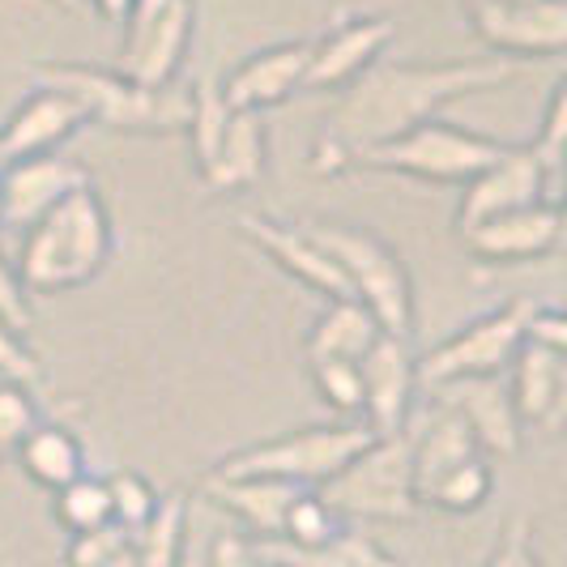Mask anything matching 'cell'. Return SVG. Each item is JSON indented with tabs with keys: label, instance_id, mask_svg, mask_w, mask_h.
Segmentation results:
<instances>
[{
	"label": "cell",
	"instance_id": "30",
	"mask_svg": "<svg viewBox=\"0 0 567 567\" xmlns=\"http://www.w3.org/2000/svg\"><path fill=\"white\" fill-rule=\"evenodd\" d=\"M107 483V499H112V525H120L124 534H142L145 525L154 520V512L163 504V495L154 491V483L137 474V470H115Z\"/></svg>",
	"mask_w": 567,
	"mask_h": 567
},
{
	"label": "cell",
	"instance_id": "47",
	"mask_svg": "<svg viewBox=\"0 0 567 567\" xmlns=\"http://www.w3.org/2000/svg\"><path fill=\"white\" fill-rule=\"evenodd\" d=\"M0 227H4V209H0Z\"/></svg>",
	"mask_w": 567,
	"mask_h": 567
},
{
	"label": "cell",
	"instance_id": "7",
	"mask_svg": "<svg viewBox=\"0 0 567 567\" xmlns=\"http://www.w3.org/2000/svg\"><path fill=\"white\" fill-rule=\"evenodd\" d=\"M504 150H508V142H495L486 133L444 124V120H426V124L401 133L393 142L359 150L350 158V167L410 175V179H423V184H470Z\"/></svg>",
	"mask_w": 567,
	"mask_h": 567
},
{
	"label": "cell",
	"instance_id": "22",
	"mask_svg": "<svg viewBox=\"0 0 567 567\" xmlns=\"http://www.w3.org/2000/svg\"><path fill=\"white\" fill-rule=\"evenodd\" d=\"M265 158H269V137H265V120L256 112H235L223 133L218 154L200 167V179L214 197H235L260 184L265 175Z\"/></svg>",
	"mask_w": 567,
	"mask_h": 567
},
{
	"label": "cell",
	"instance_id": "26",
	"mask_svg": "<svg viewBox=\"0 0 567 567\" xmlns=\"http://www.w3.org/2000/svg\"><path fill=\"white\" fill-rule=\"evenodd\" d=\"M384 329L375 324V316L359 303V299H329V308L316 316L312 338H308V363L316 359H346L359 363L368 354V346L380 338Z\"/></svg>",
	"mask_w": 567,
	"mask_h": 567
},
{
	"label": "cell",
	"instance_id": "27",
	"mask_svg": "<svg viewBox=\"0 0 567 567\" xmlns=\"http://www.w3.org/2000/svg\"><path fill=\"white\" fill-rule=\"evenodd\" d=\"M184 538H188V495L171 491V495H163L154 520L137 534L133 567H179L184 564Z\"/></svg>",
	"mask_w": 567,
	"mask_h": 567
},
{
	"label": "cell",
	"instance_id": "29",
	"mask_svg": "<svg viewBox=\"0 0 567 567\" xmlns=\"http://www.w3.org/2000/svg\"><path fill=\"white\" fill-rule=\"evenodd\" d=\"M230 115L235 112H230L227 99H223V82H218V78H200V82L193 85V94H188V124H184V133H188V142H193L197 171L218 154Z\"/></svg>",
	"mask_w": 567,
	"mask_h": 567
},
{
	"label": "cell",
	"instance_id": "15",
	"mask_svg": "<svg viewBox=\"0 0 567 567\" xmlns=\"http://www.w3.org/2000/svg\"><path fill=\"white\" fill-rule=\"evenodd\" d=\"M193 27H197V4L193 0H171L158 18L124 34V56L120 73L133 78L145 90H171L179 64L193 48Z\"/></svg>",
	"mask_w": 567,
	"mask_h": 567
},
{
	"label": "cell",
	"instance_id": "42",
	"mask_svg": "<svg viewBox=\"0 0 567 567\" xmlns=\"http://www.w3.org/2000/svg\"><path fill=\"white\" fill-rule=\"evenodd\" d=\"M133 4H137V0H90V9H94L103 22H112V27H128Z\"/></svg>",
	"mask_w": 567,
	"mask_h": 567
},
{
	"label": "cell",
	"instance_id": "35",
	"mask_svg": "<svg viewBox=\"0 0 567 567\" xmlns=\"http://www.w3.org/2000/svg\"><path fill=\"white\" fill-rule=\"evenodd\" d=\"M39 423H43L39 419V401H34L27 384L0 380V453H13Z\"/></svg>",
	"mask_w": 567,
	"mask_h": 567
},
{
	"label": "cell",
	"instance_id": "12",
	"mask_svg": "<svg viewBox=\"0 0 567 567\" xmlns=\"http://www.w3.org/2000/svg\"><path fill=\"white\" fill-rule=\"evenodd\" d=\"M398 39V18L389 13H341L333 27L312 43L308 90H346L359 73H368L384 48Z\"/></svg>",
	"mask_w": 567,
	"mask_h": 567
},
{
	"label": "cell",
	"instance_id": "2",
	"mask_svg": "<svg viewBox=\"0 0 567 567\" xmlns=\"http://www.w3.org/2000/svg\"><path fill=\"white\" fill-rule=\"evenodd\" d=\"M115 252V227L107 200L94 184L56 200L39 223L22 230L18 278L30 295H60L94 282Z\"/></svg>",
	"mask_w": 567,
	"mask_h": 567
},
{
	"label": "cell",
	"instance_id": "6",
	"mask_svg": "<svg viewBox=\"0 0 567 567\" xmlns=\"http://www.w3.org/2000/svg\"><path fill=\"white\" fill-rule=\"evenodd\" d=\"M316 495L338 512L346 525L354 520H393L405 525L419 516V491H414V456L410 435H375L350 465H341Z\"/></svg>",
	"mask_w": 567,
	"mask_h": 567
},
{
	"label": "cell",
	"instance_id": "33",
	"mask_svg": "<svg viewBox=\"0 0 567 567\" xmlns=\"http://www.w3.org/2000/svg\"><path fill=\"white\" fill-rule=\"evenodd\" d=\"M312 384H316V393H320V401H324L338 419H359V410H363V375H359V363H346V359H316Z\"/></svg>",
	"mask_w": 567,
	"mask_h": 567
},
{
	"label": "cell",
	"instance_id": "10",
	"mask_svg": "<svg viewBox=\"0 0 567 567\" xmlns=\"http://www.w3.org/2000/svg\"><path fill=\"white\" fill-rule=\"evenodd\" d=\"M465 252L478 265H525V260H546L564 244V205L559 200H538L525 209H512L499 218H486L478 227L461 230Z\"/></svg>",
	"mask_w": 567,
	"mask_h": 567
},
{
	"label": "cell",
	"instance_id": "38",
	"mask_svg": "<svg viewBox=\"0 0 567 567\" xmlns=\"http://www.w3.org/2000/svg\"><path fill=\"white\" fill-rule=\"evenodd\" d=\"M30 290L18 278V265L0 252V320H9L13 329H30Z\"/></svg>",
	"mask_w": 567,
	"mask_h": 567
},
{
	"label": "cell",
	"instance_id": "8",
	"mask_svg": "<svg viewBox=\"0 0 567 567\" xmlns=\"http://www.w3.org/2000/svg\"><path fill=\"white\" fill-rule=\"evenodd\" d=\"M534 312V299H508L504 308L470 320L465 329H456L453 338L431 346L426 354L414 359L419 371V389H440L453 380H470V375H499L512 368L516 350L525 346V320Z\"/></svg>",
	"mask_w": 567,
	"mask_h": 567
},
{
	"label": "cell",
	"instance_id": "3",
	"mask_svg": "<svg viewBox=\"0 0 567 567\" xmlns=\"http://www.w3.org/2000/svg\"><path fill=\"white\" fill-rule=\"evenodd\" d=\"M303 230L338 260L350 299H359L384 333L393 338L414 333V282H410L405 256L380 230L359 227V223H324V218L303 223Z\"/></svg>",
	"mask_w": 567,
	"mask_h": 567
},
{
	"label": "cell",
	"instance_id": "28",
	"mask_svg": "<svg viewBox=\"0 0 567 567\" xmlns=\"http://www.w3.org/2000/svg\"><path fill=\"white\" fill-rule=\"evenodd\" d=\"M495 495V470H491V456H474L465 465L449 470L440 483L423 495V508L435 512H453V516H470L478 512Z\"/></svg>",
	"mask_w": 567,
	"mask_h": 567
},
{
	"label": "cell",
	"instance_id": "21",
	"mask_svg": "<svg viewBox=\"0 0 567 567\" xmlns=\"http://www.w3.org/2000/svg\"><path fill=\"white\" fill-rule=\"evenodd\" d=\"M299 491H308V486H290L278 478H214V474L200 478V495L209 504L227 508L230 516H239L256 534V542L282 538L286 508L295 504Z\"/></svg>",
	"mask_w": 567,
	"mask_h": 567
},
{
	"label": "cell",
	"instance_id": "20",
	"mask_svg": "<svg viewBox=\"0 0 567 567\" xmlns=\"http://www.w3.org/2000/svg\"><path fill=\"white\" fill-rule=\"evenodd\" d=\"M508 398L520 426L559 435L567 419V354L525 341L512 359Z\"/></svg>",
	"mask_w": 567,
	"mask_h": 567
},
{
	"label": "cell",
	"instance_id": "24",
	"mask_svg": "<svg viewBox=\"0 0 567 567\" xmlns=\"http://www.w3.org/2000/svg\"><path fill=\"white\" fill-rule=\"evenodd\" d=\"M252 546L265 555V564L274 567H401L380 542H371L368 534H359V529H341L338 538H329L324 546H290L282 538H265Z\"/></svg>",
	"mask_w": 567,
	"mask_h": 567
},
{
	"label": "cell",
	"instance_id": "39",
	"mask_svg": "<svg viewBox=\"0 0 567 567\" xmlns=\"http://www.w3.org/2000/svg\"><path fill=\"white\" fill-rule=\"evenodd\" d=\"M525 341L567 354V316L559 308H550V303H534V312L525 320Z\"/></svg>",
	"mask_w": 567,
	"mask_h": 567
},
{
	"label": "cell",
	"instance_id": "44",
	"mask_svg": "<svg viewBox=\"0 0 567 567\" xmlns=\"http://www.w3.org/2000/svg\"><path fill=\"white\" fill-rule=\"evenodd\" d=\"M60 9H69V13H82V0H52Z\"/></svg>",
	"mask_w": 567,
	"mask_h": 567
},
{
	"label": "cell",
	"instance_id": "41",
	"mask_svg": "<svg viewBox=\"0 0 567 567\" xmlns=\"http://www.w3.org/2000/svg\"><path fill=\"white\" fill-rule=\"evenodd\" d=\"M209 567H274L244 534H218L209 542Z\"/></svg>",
	"mask_w": 567,
	"mask_h": 567
},
{
	"label": "cell",
	"instance_id": "19",
	"mask_svg": "<svg viewBox=\"0 0 567 567\" xmlns=\"http://www.w3.org/2000/svg\"><path fill=\"white\" fill-rule=\"evenodd\" d=\"M444 405H453L456 414L465 419V426L474 431L478 449L486 456H499L512 461L520 453V435L525 426L516 419L508 398V380L504 375H470V380H453V384H440L431 389Z\"/></svg>",
	"mask_w": 567,
	"mask_h": 567
},
{
	"label": "cell",
	"instance_id": "32",
	"mask_svg": "<svg viewBox=\"0 0 567 567\" xmlns=\"http://www.w3.org/2000/svg\"><path fill=\"white\" fill-rule=\"evenodd\" d=\"M341 529H346V520H341L338 512L329 508L316 491H299V495H295V504L286 508L282 542L308 550V546H324L329 538H338Z\"/></svg>",
	"mask_w": 567,
	"mask_h": 567
},
{
	"label": "cell",
	"instance_id": "37",
	"mask_svg": "<svg viewBox=\"0 0 567 567\" xmlns=\"http://www.w3.org/2000/svg\"><path fill=\"white\" fill-rule=\"evenodd\" d=\"M133 542V534H124L120 525H103L90 534H73L69 550H64V567H103L112 555H120Z\"/></svg>",
	"mask_w": 567,
	"mask_h": 567
},
{
	"label": "cell",
	"instance_id": "5",
	"mask_svg": "<svg viewBox=\"0 0 567 567\" xmlns=\"http://www.w3.org/2000/svg\"><path fill=\"white\" fill-rule=\"evenodd\" d=\"M39 85L64 90L69 99L82 103L90 124L112 128V133H142V137H167L184 133L188 124V94L171 90H145L120 69H99V64H39Z\"/></svg>",
	"mask_w": 567,
	"mask_h": 567
},
{
	"label": "cell",
	"instance_id": "45",
	"mask_svg": "<svg viewBox=\"0 0 567 567\" xmlns=\"http://www.w3.org/2000/svg\"><path fill=\"white\" fill-rule=\"evenodd\" d=\"M520 567H542V559H538V546H529V555H525V564Z\"/></svg>",
	"mask_w": 567,
	"mask_h": 567
},
{
	"label": "cell",
	"instance_id": "13",
	"mask_svg": "<svg viewBox=\"0 0 567 567\" xmlns=\"http://www.w3.org/2000/svg\"><path fill=\"white\" fill-rule=\"evenodd\" d=\"M414 350L410 338H393L380 333L368 346V354L359 359V375H363V410L359 419L375 431V435H398L410 423V405L419 393V371H414Z\"/></svg>",
	"mask_w": 567,
	"mask_h": 567
},
{
	"label": "cell",
	"instance_id": "31",
	"mask_svg": "<svg viewBox=\"0 0 567 567\" xmlns=\"http://www.w3.org/2000/svg\"><path fill=\"white\" fill-rule=\"evenodd\" d=\"M56 520L69 534H90L112 525V499H107V483L82 474L78 483L56 491Z\"/></svg>",
	"mask_w": 567,
	"mask_h": 567
},
{
	"label": "cell",
	"instance_id": "1",
	"mask_svg": "<svg viewBox=\"0 0 567 567\" xmlns=\"http://www.w3.org/2000/svg\"><path fill=\"white\" fill-rule=\"evenodd\" d=\"M516 60H435V64H371L341 90L312 154L316 175H338L359 150L393 142L444 112L449 103L516 82Z\"/></svg>",
	"mask_w": 567,
	"mask_h": 567
},
{
	"label": "cell",
	"instance_id": "16",
	"mask_svg": "<svg viewBox=\"0 0 567 567\" xmlns=\"http://www.w3.org/2000/svg\"><path fill=\"white\" fill-rule=\"evenodd\" d=\"M85 124L90 120L78 99H69L64 90H52V85H39L0 124V167L39 158V154H60V145L78 137Z\"/></svg>",
	"mask_w": 567,
	"mask_h": 567
},
{
	"label": "cell",
	"instance_id": "40",
	"mask_svg": "<svg viewBox=\"0 0 567 567\" xmlns=\"http://www.w3.org/2000/svg\"><path fill=\"white\" fill-rule=\"evenodd\" d=\"M529 546H534V529H529V520H525V516H512L508 529H504L499 542H495V550H491L486 567H520L525 564V555H529Z\"/></svg>",
	"mask_w": 567,
	"mask_h": 567
},
{
	"label": "cell",
	"instance_id": "9",
	"mask_svg": "<svg viewBox=\"0 0 567 567\" xmlns=\"http://www.w3.org/2000/svg\"><path fill=\"white\" fill-rule=\"evenodd\" d=\"M470 27L499 60H555L567 52V0H470Z\"/></svg>",
	"mask_w": 567,
	"mask_h": 567
},
{
	"label": "cell",
	"instance_id": "11",
	"mask_svg": "<svg viewBox=\"0 0 567 567\" xmlns=\"http://www.w3.org/2000/svg\"><path fill=\"white\" fill-rule=\"evenodd\" d=\"M550 197V175L534 158L529 145H508L491 167H483L470 184H461V205H456V230L478 227L486 218H499L512 209L538 205Z\"/></svg>",
	"mask_w": 567,
	"mask_h": 567
},
{
	"label": "cell",
	"instance_id": "14",
	"mask_svg": "<svg viewBox=\"0 0 567 567\" xmlns=\"http://www.w3.org/2000/svg\"><path fill=\"white\" fill-rule=\"evenodd\" d=\"M235 227H239L244 239H252L256 248L269 256L282 274H290L295 282H303L308 290H316L324 303L350 295V286H346V278H341V269H338V260L324 252L303 227L278 223V218H269V214H239Z\"/></svg>",
	"mask_w": 567,
	"mask_h": 567
},
{
	"label": "cell",
	"instance_id": "4",
	"mask_svg": "<svg viewBox=\"0 0 567 567\" xmlns=\"http://www.w3.org/2000/svg\"><path fill=\"white\" fill-rule=\"evenodd\" d=\"M375 440L363 419H338V423H316L286 431L274 440H256L248 449L227 453L209 474L214 478H278L290 486H324L341 465H350L354 456Z\"/></svg>",
	"mask_w": 567,
	"mask_h": 567
},
{
	"label": "cell",
	"instance_id": "17",
	"mask_svg": "<svg viewBox=\"0 0 567 567\" xmlns=\"http://www.w3.org/2000/svg\"><path fill=\"white\" fill-rule=\"evenodd\" d=\"M90 179V171L78 158L64 154H39V158H22L0 167V209H4V227L27 230L30 223H39L56 200L69 193H78Z\"/></svg>",
	"mask_w": 567,
	"mask_h": 567
},
{
	"label": "cell",
	"instance_id": "34",
	"mask_svg": "<svg viewBox=\"0 0 567 567\" xmlns=\"http://www.w3.org/2000/svg\"><path fill=\"white\" fill-rule=\"evenodd\" d=\"M534 158H538L546 175L555 179L559 171H564V158H567V82L559 78L555 90H550V103H546V115H542L538 133H534Z\"/></svg>",
	"mask_w": 567,
	"mask_h": 567
},
{
	"label": "cell",
	"instance_id": "36",
	"mask_svg": "<svg viewBox=\"0 0 567 567\" xmlns=\"http://www.w3.org/2000/svg\"><path fill=\"white\" fill-rule=\"evenodd\" d=\"M39 375H43V363H39V354L30 350L27 333H22V329H13L9 320H0V380L34 389V384H39Z\"/></svg>",
	"mask_w": 567,
	"mask_h": 567
},
{
	"label": "cell",
	"instance_id": "46",
	"mask_svg": "<svg viewBox=\"0 0 567 567\" xmlns=\"http://www.w3.org/2000/svg\"><path fill=\"white\" fill-rule=\"evenodd\" d=\"M483 4H525V0H483Z\"/></svg>",
	"mask_w": 567,
	"mask_h": 567
},
{
	"label": "cell",
	"instance_id": "25",
	"mask_svg": "<svg viewBox=\"0 0 567 567\" xmlns=\"http://www.w3.org/2000/svg\"><path fill=\"white\" fill-rule=\"evenodd\" d=\"M13 453H18V465L27 470L30 483L43 486V491H52V495H56L60 486L78 483V478L85 474L82 440L60 423H39Z\"/></svg>",
	"mask_w": 567,
	"mask_h": 567
},
{
	"label": "cell",
	"instance_id": "23",
	"mask_svg": "<svg viewBox=\"0 0 567 567\" xmlns=\"http://www.w3.org/2000/svg\"><path fill=\"white\" fill-rule=\"evenodd\" d=\"M410 456H414V491H419V508H423V495L440 483L449 470L486 456L474 440V431L465 426V419L456 414L453 405H435V414L426 419L414 435H410Z\"/></svg>",
	"mask_w": 567,
	"mask_h": 567
},
{
	"label": "cell",
	"instance_id": "18",
	"mask_svg": "<svg viewBox=\"0 0 567 567\" xmlns=\"http://www.w3.org/2000/svg\"><path fill=\"white\" fill-rule=\"evenodd\" d=\"M312 43H274L244 56L227 78H223V99L230 112H265L286 103L295 90H303L308 78Z\"/></svg>",
	"mask_w": 567,
	"mask_h": 567
},
{
	"label": "cell",
	"instance_id": "43",
	"mask_svg": "<svg viewBox=\"0 0 567 567\" xmlns=\"http://www.w3.org/2000/svg\"><path fill=\"white\" fill-rule=\"evenodd\" d=\"M167 4H171V0H137V4H133V18H128V27H124V30L145 27V22H150V18H158Z\"/></svg>",
	"mask_w": 567,
	"mask_h": 567
}]
</instances>
